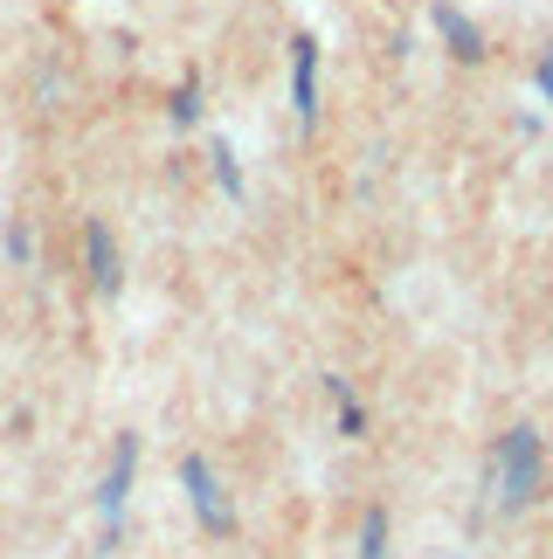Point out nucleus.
<instances>
[{"mask_svg":"<svg viewBox=\"0 0 553 559\" xmlns=\"http://www.w3.org/2000/svg\"><path fill=\"white\" fill-rule=\"evenodd\" d=\"M492 490L505 511H526L540 498V436L533 428H505L492 449Z\"/></svg>","mask_w":553,"mask_h":559,"instance_id":"obj_1","label":"nucleus"},{"mask_svg":"<svg viewBox=\"0 0 553 559\" xmlns=\"http://www.w3.org/2000/svg\"><path fill=\"white\" fill-rule=\"evenodd\" d=\"M436 35H443V49H450L457 62H484V28H478V21L471 14H463V8H450V0H436Z\"/></svg>","mask_w":553,"mask_h":559,"instance_id":"obj_6","label":"nucleus"},{"mask_svg":"<svg viewBox=\"0 0 553 559\" xmlns=\"http://www.w3.org/2000/svg\"><path fill=\"white\" fill-rule=\"evenodd\" d=\"M360 559H388V511H367V525H360Z\"/></svg>","mask_w":553,"mask_h":559,"instance_id":"obj_7","label":"nucleus"},{"mask_svg":"<svg viewBox=\"0 0 553 559\" xmlns=\"http://www.w3.org/2000/svg\"><path fill=\"white\" fill-rule=\"evenodd\" d=\"M291 111H297V124H318V41L311 35H297L291 41Z\"/></svg>","mask_w":553,"mask_h":559,"instance_id":"obj_4","label":"nucleus"},{"mask_svg":"<svg viewBox=\"0 0 553 559\" xmlns=\"http://www.w3.org/2000/svg\"><path fill=\"white\" fill-rule=\"evenodd\" d=\"M180 484H187V504H195V519H201L208 532H228V525H236V511H228L222 484H215V469H208L201 456H187V463H180Z\"/></svg>","mask_w":553,"mask_h":559,"instance_id":"obj_3","label":"nucleus"},{"mask_svg":"<svg viewBox=\"0 0 553 559\" xmlns=\"http://www.w3.org/2000/svg\"><path fill=\"white\" fill-rule=\"evenodd\" d=\"M215 180H222V193H236V201H243V166H236L228 145H215Z\"/></svg>","mask_w":553,"mask_h":559,"instance_id":"obj_9","label":"nucleus"},{"mask_svg":"<svg viewBox=\"0 0 553 559\" xmlns=\"http://www.w3.org/2000/svg\"><path fill=\"white\" fill-rule=\"evenodd\" d=\"M540 97H546V104H553V56H546V62H540Z\"/></svg>","mask_w":553,"mask_h":559,"instance_id":"obj_11","label":"nucleus"},{"mask_svg":"<svg viewBox=\"0 0 553 559\" xmlns=\"http://www.w3.org/2000/svg\"><path fill=\"white\" fill-rule=\"evenodd\" d=\"M166 111H174V124H195V118H201V83H180Z\"/></svg>","mask_w":553,"mask_h":559,"instance_id":"obj_8","label":"nucleus"},{"mask_svg":"<svg viewBox=\"0 0 553 559\" xmlns=\"http://www.w3.org/2000/svg\"><path fill=\"white\" fill-rule=\"evenodd\" d=\"M83 270H91V290L97 297H118L125 270H118V242H111V228H104V222H83Z\"/></svg>","mask_w":553,"mask_h":559,"instance_id":"obj_5","label":"nucleus"},{"mask_svg":"<svg viewBox=\"0 0 553 559\" xmlns=\"http://www.w3.org/2000/svg\"><path fill=\"white\" fill-rule=\"evenodd\" d=\"M339 428H346V436H367V415H360V401H339Z\"/></svg>","mask_w":553,"mask_h":559,"instance_id":"obj_10","label":"nucleus"},{"mask_svg":"<svg viewBox=\"0 0 553 559\" xmlns=\"http://www.w3.org/2000/svg\"><path fill=\"white\" fill-rule=\"evenodd\" d=\"M132 469H139V436H118V449H111V469H104V484H97V511H104V539H118L125 498H132Z\"/></svg>","mask_w":553,"mask_h":559,"instance_id":"obj_2","label":"nucleus"}]
</instances>
